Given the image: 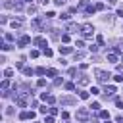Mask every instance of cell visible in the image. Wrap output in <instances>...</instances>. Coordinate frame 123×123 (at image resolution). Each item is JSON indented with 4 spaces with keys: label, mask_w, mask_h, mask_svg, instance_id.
<instances>
[{
    "label": "cell",
    "mask_w": 123,
    "mask_h": 123,
    "mask_svg": "<svg viewBox=\"0 0 123 123\" xmlns=\"http://www.w3.org/2000/svg\"><path fill=\"white\" fill-rule=\"evenodd\" d=\"M88 50H90L92 54H96V52H98V44H90V46H88Z\"/></svg>",
    "instance_id": "44dd1931"
},
{
    "label": "cell",
    "mask_w": 123,
    "mask_h": 123,
    "mask_svg": "<svg viewBox=\"0 0 123 123\" xmlns=\"http://www.w3.org/2000/svg\"><path fill=\"white\" fill-rule=\"evenodd\" d=\"M110 73H106V71H102V69H96V79H98V83H108L110 81Z\"/></svg>",
    "instance_id": "7a4b0ae2"
},
{
    "label": "cell",
    "mask_w": 123,
    "mask_h": 123,
    "mask_svg": "<svg viewBox=\"0 0 123 123\" xmlns=\"http://www.w3.org/2000/svg\"><path fill=\"white\" fill-rule=\"evenodd\" d=\"M54 15H56V13H54V12H46V15H44V17H46V19H52V17H54Z\"/></svg>",
    "instance_id": "836d02e7"
},
{
    "label": "cell",
    "mask_w": 123,
    "mask_h": 123,
    "mask_svg": "<svg viewBox=\"0 0 123 123\" xmlns=\"http://www.w3.org/2000/svg\"><path fill=\"white\" fill-rule=\"evenodd\" d=\"M58 50H60V54H62V56H63V54H71V52H73V48H71V46H60Z\"/></svg>",
    "instance_id": "30bf717a"
},
{
    "label": "cell",
    "mask_w": 123,
    "mask_h": 123,
    "mask_svg": "<svg viewBox=\"0 0 123 123\" xmlns=\"http://www.w3.org/2000/svg\"><path fill=\"white\" fill-rule=\"evenodd\" d=\"M48 2H50V0H40V4H44V6H46Z\"/></svg>",
    "instance_id": "f5cc1de1"
},
{
    "label": "cell",
    "mask_w": 123,
    "mask_h": 123,
    "mask_svg": "<svg viewBox=\"0 0 123 123\" xmlns=\"http://www.w3.org/2000/svg\"><path fill=\"white\" fill-rule=\"evenodd\" d=\"M38 56V50H31V58H37Z\"/></svg>",
    "instance_id": "7dc6e473"
},
{
    "label": "cell",
    "mask_w": 123,
    "mask_h": 123,
    "mask_svg": "<svg viewBox=\"0 0 123 123\" xmlns=\"http://www.w3.org/2000/svg\"><path fill=\"white\" fill-rule=\"evenodd\" d=\"M75 73H77V69H75V67H69V69H67V75H71V77H73Z\"/></svg>",
    "instance_id": "f546056e"
},
{
    "label": "cell",
    "mask_w": 123,
    "mask_h": 123,
    "mask_svg": "<svg viewBox=\"0 0 123 123\" xmlns=\"http://www.w3.org/2000/svg\"><path fill=\"white\" fill-rule=\"evenodd\" d=\"M29 42H31V37H27V35L19 37V40H17V44H19V46H25V44H29Z\"/></svg>",
    "instance_id": "52a82bcc"
},
{
    "label": "cell",
    "mask_w": 123,
    "mask_h": 123,
    "mask_svg": "<svg viewBox=\"0 0 123 123\" xmlns=\"http://www.w3.org/2000/svg\"><path fill=\"white\" fill-rule=\"evenodd\" d=\"M60 102H62V106H73L77 100H75L73 96H62V98H60Z\"/></svg>",
    "instance_id": "277c9868"
},
{
    "label": "cell",
    "mask_w": 123,
    "mask_h": 123,
    "mask_svg": "<svg viewBox=\"0 0 123 123\" xmlns=\"http://www.w3.org/2000/svg\"><path fill=\"white\" fill-rule=\"evenodd\" d=\"M4 38L10 42V40H13V35H12V33H6V35H4Z\"/></svg>",
    "instance_id": "4316f807"
},
{
    "label": "cell",
    "mask_w": 123,
    "mask_h": 123,
    "mask_svg": "<svg viewBox=\"0 0 123 123\" xmlns=\"http://www.w3.org/2000/svg\"><path fill=\"white\" fill-rule=\"evenodd\" d=\"M58 113V108H50V115H56Z\"/></svg>",
    "instance_id": "c3c4849f"
},
{
    "label": "cell",
    "mask_w": 123,
    "mask_h": 123,
    "mask_svg": "<svg viewBox=\"0 0 123 123\" xmlns=\"http://www.w3.org/2000/svg\"><path fill=\"white\" fill-rule=\"evenodd\" d=\"M27 94H29V92H21V94L15 98V102H17L19 108H25V106H27Z\"/></svg>",
    "instance_id": "3957f363"
},
{
    "label": "cell",
    "mask_w": 123,
    "mask_h": 123,
    "mask_svg": "<svg viewBox=\"0 0 123 123\" xmlns=\"http://www.w3.org/2000/svg\"><path fill=\"white\" fill-rule=\"evenodd\" d=\"M21 2H23V4H29V2H31V0H21Z\"/></svg>",
    "instance_id": "db71d44e"
},
{
    "label": "cell",
    "mask_w": 123,
    "mask_h": 123,
    "mask_svg": "<svg viewBox=\"0 0 123 123\" xmlns=\"http://www.w3.org/2000/svg\"><path fill=\"white\" fill-rule=\"evenodd\" d=\"M23 73L29 77V75H33V73H35V69H31V67H23Z\"/></svg>",
    "instance_id": "ac0fdd59"
},
{
    "label": "cell",
    "mask_w": 123,
    "mask_h": 123,
    "mask_svg": "<svg viewBox=\"0 0 123 123\" xmlns=\"http://www.w3.org/2000/svg\"><path fill=\"white\" fill-rule=\"evenodd\" d=\"M104 92H106V98H108V96H111V94L115 92V86H111V85H110V86H106V90H104Z\"/></svg>",
    "instance_id": "5bb4252c"
},
{
    "label": "cell",
    "mask_w": 123,
    "mask_h": 123,
    "mask_svg": "<svg viewBox=\"0 0 123 123\" xmlns=\"http://www.w3.org/2000/svg\"><path fill=\"white\" fill-rule=\"evenodd\" d=\"M104 8H106V6H104L102 2H98V4H96V10H104Z\"/></svg>",
    "instance_id": "7bdbcfd3"
},
{
    "label": "cell",
    "mask_w": 123,
    "mask_h": 123,
    "mask_svg": "<svg viewBox=\"0 0 123 123\" xmlns=\"http://www.w3.org/2000/svg\"><path fill=\"white\" fill-rule=\"evenodd\" d=\"M35 123H38V121H35Z\"/></svg>",
    "instance_id": "11a10c76"
},
{
    "label": "cell",
    "mask_w": 123,
    "mask_h": 123,
    "mask_svg": "<svg viewBox=\"0 0 123 123\" xmlns=\"http://www.w3.org/2000/svg\"><path fill=\"white\" fill-rule=\"evenodd\" d=\"M96 12V6H86V15H92Z\"/></svg>",
    "instance_id": "e0dca14e"
},
{
    "label": "cell",
    "mask_w": 123,
    "mask_h": 123,
    "mask_svg": "<svg viewBox=\"0 0 123 123\" xmlns=\"http://www.w3.org/2000/svg\"><path fill=\"white\" fill-rule=\"evenodd\" d=\"M4 75H6V77H12V75H13V69H10V67H8V69L4 71Z\"/></svg>",
    "instance_id": "4dcf8cb0"
},
{
    "label": "cell",
    "mask_w": 123,
    "mask_h": 123,
    "mask_svg": "<svg viewBox=\"0 0 123 123\" xmlns=\"http://www.w3.org/2000/svg\"><path fill=\"white\" fill-rule=\"evenodd\" d=\"M54 2H56V6H63L65 4V0H54Z\"/></svg>",
    "instance_id": "681fc988"
},
{
    "label": "cell",
    "mask_w": 123,
    "mask_h": 123,
    "mask_svg": "<svg viewBox=\"0 0 123 123\" xmlns=\"http://www.w3.org/2000/svg\"><path fill=\"white\" fill-rule=\"evenodd\" d=\"M96 40H98V44H100V46L104 44V37H102V35H98V38H96Z\"/></svg>",
    "instance_id": "f35d334b"
},
{
    "label": "cell",
    "mask_w": 123,
    "mask_h": 123,
    "mask_svg": "<svg viewBox=\"0 0 123 123\" xmlns=\"http://www.w3.org/2000/svg\"><path fill=\"white\" fill-rule=\"evenodd\" d=\"M98 115H100V117H102V119H106V121H108V119H110V113H108V111H106V110H100V111H98Z\"/></svg>",
    "instance_id": "9a60e30c"
},
{
    "label": "cell",
    "mask_w": 123,
    "mask_h": 123,
    "mask_svg": "<svg viewBox=\"0 0 123 123\" xmlns=\"http://www.w3.org/2000/svg\"><path fill=\"white\" fill-rule=\"evenodd\" d=\"M12 27L13 29H21V19H13L12 21Z\"/></svg>",
    "instance_id": "2e32d148"
},
{
    "label": "cell",
    "mask_w": 123,
    "mask_h": 123,
    "mask_svg": "<svg viewBox=\"0 0 123 123\" xmlns=\"http://www.w3.org/2000/svg\"><path fill=\"white\" fill-rule=\"evenodd\" d=\"M40 98H42L44 102H48V104H54V102H56V98H54L52 94H46V92H42V96H40Z\"/></svg>",
    "instance_id": "9c48e42d"
},
{
    "label": "cell",
    "mask_w": 123,
    "mask_h": 123,
    "mask_svg": "<svg viewBox=\"0 0 123 123\" xmlns=\"http://www.w3.org/2000/svg\"><path fill=\"white\" fill-rule=\"evenodd\" d=\"M65 31H69V33H77V31H81V25H77V23H67Z\"/></svg>",
    "instance_id": "8992f818"
},
{
    "label": "cell",
    "mask_w": 123,
    "mask_h": 123,
    "mask_svg": "<svg viewBox=\"0 0 123 123\" xmlns=\"http://www.w3.org/2000/svg\"><path fill=\"white\" fill-rule=\"evenodd\" d=\"M106 60L111 62V63H115V62H117V54H115V52H110V54L106 56Z\"/></svg>",
    "instance_id": "7c38bea8"
},
{
    "label": "cell",
    "mask_w": 123,
    "mask_h": 123,
    "mask_svg": "<svg viewBox=\"0 0 123 123\" xmlns=\"http://www.w3.org/2000/svg\"><path fill=\"white\" fill-rule=\"evenodd\" d=\"M83 58H85L83 52H75V60H83Z\"/></svg>",
    "instance_id": "f1b7e54d"
},
{
    "label": "cell",
    "mask_w": 123,
    "mask_h": 123,
    "mask_svg": "<svg viewBox=\"0 0 123 123\" xmlns=\"http://www.w3.org/2000/svg\"><path fill=\"white\" fill-rule=\"evenodd\" d=\"M88 96H90V94H88V92H79V98H81V100H86V98H88Z\"/></svg>",
    "instance_id": "484cf974"
},
{
    "label": "cell",
    "mask_w": 123,
    "mask_h": 123,
    "mask_svg": "<svg viewBox=\"0 0 123 123\" xmlns=\"http://www.w3.org/2000/svg\"><path fill=\"white\" fill-rule=\"evenodd\" d=\"M117 123H123V117H121V115L117 117Z\"/></svg>",
    "instance_id": "816d5d0a"
},
{
    "label": "cell",
    "mask_w": 123,
    "mask_h": 123,
    "mask_svg": "<svg viewBox=\"0 0 123 123\" xmlns=\"http://www.w3.org/2000/svg\"><path fill=\"white\" fill-rule=\"evenodd\" d=\"M65 88H67V90H73L75 85H73V83H65Z\"/></svg>",
    "instance_id": "e575fe53"
},
{
    "label": "cell",
    "mask_w": 123,
    "mask_h": 123,
    "mask_svg": "<svg viewBox=\"0 0 123 123\" xmlns=\"http://www.w3.org/2000/svg\"><path fill=\"white\" fill-rule=\"evenodd\" d=\"M108 4H111V6H113V4H117V0H108Z\"/></svg>",
    "instance_id": "f907efd6"
},
{
    "label": "cell",
    "mask_w": 123,
    "mask_h": 123,
    "mask_svg": "<svg viewBox=\"0 0 123 123\" xmlns=\"http://www.w3.org/2000/svg\"><path fill=\"white\" fill-rule=\"evenodd\" d=\"M37 86H46V81H44V79H38V81H37Z\"/></svg>",
    "instance_id": "1f68e13d"
},
{
    "label": "cell",
    "mask_w": 123,
    "mask_h": 123,
    "mask_svg": "<svg viewBox=\"0 0 123 123\" xmlns=\"http://www.w3.org/2000/svg\"><path fill=\"white\" fill-rule=\"evenodd\" d=\"M115 106H117L119 110H123V100H121V98H115Z\"/></svg>",
    "instance_id": "cb8c5ba5"
},
{
    "label": "cell",
    "mask_w": 123,
    "mask_h": 123,
    "mask_svg": "<svg viewBox=\"0 0 123 123\" xmlns=\"http://www.w3.org/2000/svg\"><path fill=\"white\" fill-rule=\"evenodd\" d=\"M46 111L50 113V108H46V106H42V108H40V113H46Z\"/></svg>",
    "instance_id": "ab89813d"
},
{
    "label": "cell",
    "mask_w": 123,
    "mask_h": 123,
    "mask_svg": "<svg viewBox=\"0 0 123 123\" xmlns=\"http://www.w3.org/2000/svg\"><path fill=\"white\" fill-rule=\"evenodd\" d=\"M77 119H79V121H86V119H88V110H85V108L77 110Z\"/></svg>",
    "instance_id": "5b68a950"
},
{
    "label": "cell",
    "mask_w": 123,
    "mask_h": 123,
    "mask_svg": "<svg viewBox=\"0 0 123 123\" xmlns=\"http://www.w3.org/2000/svg\"><path fill=\"white\" fill-rule=\"evenodd\" d=\"M42 54H44L46 58H50V56H52V50H50V48H44V50H42Z\"/></svg>",
    "instance_id": "d4e9b609"
},
{
    "label": "cell",
    "mask_w": 123,
    "mask_h": 123,
    "mask_svg": "<svg viewBox=\"0 0 123 123\" xmlns=\"http://www.w3.org/2000/svg\"><path fill=\"white\" fill-rule=\"evenodd\" d=\"M19 119H23V121L29 119V111H21V113H19Z\"/></svg>",
    "instance_id": "603a6c76"
},
{
    "label": "cell",
    "mask_w": 123,
    "mask_h": 123,
    "mask_svg": "<svg viewBox=\"0 0 123 123\" xmlns=\"http://www.w3.org/2000/svg\"><path fill=\"white\" fill-rule=\"evenodd\" d=\"M111 52H115V54H121V48H119V46H113V50H111Z\"/></svg>",
    "instance_id": "bcb514c9"
},
{
    "label": "cell",
    "mask_w": 123,
    "mask_h": 123,
    "mask_svg": "<svg viewBox=\"0 0 123 123\" xmlns=\"http://www.w3.org/2000/svg\"><path fill=\"white\" fill-rule=\"evenodd\" d=\"M88 83H90V79H88L86 75H83V77L79 79V85H81V86H85V85H88Z\"/></svg>",
    "instance_id": "4fadbf2b"
},
{
    "label": "cell",
    "mask_w": 123,
    "mask_h": 123,
    "mask_svg": "<svg viewBox=\"0 0 123 123\" xmlns=\"http://www.w3.org/2000/svg\"><path fill=\"white\" fill-rule=\"evenodd\" d=\"M27 12H29V13H35V12H37V8H35V6H29V8H27Z\"/></svg>",
    "instance_id": "74e56055"
},
{
    "label": "cell",
    "mask_w": 123,
    "mask_h": 123,
    "mask_svg": "<svg viewBox=\"0 0 123 123\" xmlns=\"http://www.w3.org/2000/svg\"><path fill=\"white\" fill-rule=\"evenodd\" d=\"M33 42H35V44H37V46H40V48H42V50H44V48H46V40H44V38H42V37H37V38H35V40H33Z\"/></svg>",
    "instance_id": "ba28073f"
},
{
    "label": "cell",
    "mask_w": 123,
    "mask_h": 123,
    "mask_svg": "<svg viewBox=\"0 0 123 123\" xmlns=\"http://www.w3.org/2000/svg\"><path fill=\"white\" fill-rule=\"evenodd\" d=\"M0 48H2V50H10V48H12V44H2Z\"/></svg>",
    "instance_id": "f6af8a7d"
},
{
    "label": "cell",
    "mask_w": 123,
    "mask_h": 123,
    "mask_svg": "<svg viewBox=\"0 0 123 123\" xmlns=\"http://www.w3.org/2000/svg\"><path fill=\"white\" fill-rule=\"evenodd\" d=\"M62 42H69V35H67V33L62 35Z\"/></svg>",
    "instance_id": "83f0119b"
},
{
    "label": "cell",
    "mask_w": 123,
    "mask_h": 123,
    "mask_svg": "<svg viewBox=\"0 0 123 123\" xmlns=\"http://www.w3.org/2000/svg\"><path fill=\"white\" fill-rule=\"evenodd\" d=\"M46 75H48V77H58V71H56V69H48Z\"/></svg>",
    "instance_id": "d6986e66"
},
{
    "label": "cell",
    "mask_w": 123,
    "mask_h": 123,
    "mask_svg": "<svg viewBox=\"0 0 123 123\" xmlns=\"http://www.w3.org/2000/svg\"><path fill=\"white\" fill-rule=\"evenodd\" d=\"M90 108H92V110H94V111H100V104H98V102H94V104H92V106H90Z\"/></svg>",
    "instance_id": "d6a6232c"
},
{
    "label": "cell",
    "mask_w": 123,
    "mask_h": 123,
    "mask_svg": "<svg viewBox=\"0 0 123 123\" xmlns=\"http://www.w3.org/2000/svg\"><path fill=\"white\" fill-rule=\"evenodd\" d=\"M75 46H77V48H83L85 44H83V40H77V42H75Z\"/></svg>",
    "instance_id": "ee69618b"
},
{
    "label": "cell",
    "mask_w": 123,
    "mask_h": 123,
    "mask_svg": "<svg viewBox=\"0 0 123 123\" xmlns=\"http://www.w3.org/2000/svg\"><path fill=\"white\" fill-rule=\"evenodd\" d=\"M8 86H10V81H8V79H4V81H2V90L6 92V90H8Z\"/></svg>",
    "instance_id": "ffe728a7"
},
{
    "label": "cell",
    "mask_w": 123,
    "mask_h": 123,
    "mask_svg": "<svg viewBox=\"0 0 123 123\" xmlns=\"http://www.w3.org/2000/svg\"><path fill=\"white\" fill-rule=\"evenodd\" d=\"M88 92H92V94H100V88H96V86H92Z\"/></svg>",
    "instance_id": "d590c367"
},
{
    "label": "cell",
    "mask_w": 123,
    "mask_h": 123,
    "mask_svg": "<svg viewBox=\"0 0 123 123\" xmlns=\"http://www.w3.org/2000/svg\"><path fill=\"white\" fill-rule=\"evenodd\" d=\"M88 4H86V0H81V4H79V8H86Z\"/></svg>",
    "instance_id": "b9f144b4"
},
{
    "label": "cell",
    "mask_w": 123,
    "mask_h": 123,
    "mask_svg": "<svg viewBox=\"0 0 123 123\" xmlns=\"http://www.w3.org/2000/svg\"><path fill=\"white\" fill-rule=\"evenodd\" d=\"M12 6H13V4H12L10 0H6V2H4V8H12Z\"/></svg>",
    "instance_id": "60d3db41"
},
{
    "label": "cell",
    "mask_w": 123,
    "mask_h": 123,
    "mask_svg": "<svg viewBox=\"0 0 123 123\" xmlns=\"http://www.w3.org/2000/svg\"><path fill=\"white\" fill-rule=\"evenodd\" d=\"M35 73H37V75H44V73H46V69H44V67H37V69H35Z\"/></svg>",
    "instance_id": "7402d4cb"
},
{
    "label": "cell",
    "mask_w": 123,
    "mask_h": 123,
    "mask_svg": "<svg viewBox=\"0 0 123 123\" xmlns=\"http://www.w3.org/2000/svg\"><path fill=\"white\" fill-rule=\"evenodd\" d=\"M44 123H54V115H48V117L44 119Z\"/></svg>",
    "instance_id": "8d00e7d4"
},
{
    "label": "cell",
    "mask_w": 123,
    "mask_h": 123,
    "mask_svg": "<svg viewBox=\"0 0 123 123\" xmlns=\"http://www.w3.org/2000/svg\"><path fill=\"white\" fill-rule=\"evenodd\" d=\"M31 25H33L35 29H40V27L44 25V21H42V19H33V21H31Z\"/></svg>",
    "instance_id": "8fae6325"
},
{
    "label": "cell",
    "mask_w": 123,
    "mask_h": 123,
    "mask_svg": "<svg viewBox=\"0 0 123 123\" xmlns=\"http://www.w3.org/2000/svg\"><path fill=\"white\" fill-rule=\"evenodd\" d=\"M81 33H83L85 38H90L92 33H94V27H92L90 23H85V25H81Z\"/></svg>",
    "instance_id": "6da1fadb"
}]
</instances>
